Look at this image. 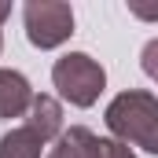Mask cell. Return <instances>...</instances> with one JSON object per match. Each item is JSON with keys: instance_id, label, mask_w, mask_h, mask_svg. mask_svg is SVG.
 Returning <instances> with one entry per match:
<instances>
[{"instance_id": "cell-1", "label": "cell", "mask_w": 158, "mask_h": 158, "mask_svg": "<svg viewBox=\"0 0 158 158\" xmlns=\"http://www.w3.org/2000/svg\"><path fill=\"white\" fill-rule=\"evenodd\" d=\"M107 129L121 143H136V147L158 155V99L140 88L114 96L107 107Z\"/></svg>"}, {"instance_id": "cell-11", "label": "cell", "mask_w": 158, "mask_h": 158, "mask_svg": "<svg viewBox=\"0 0 158 158\" xmlns=\"http://www.w3.org/2000/svg\"><path fill=\"white\" fill-rule=\"evenodd\" d=\"M7 15H11V4H4V0H0V26H4V19H7Z\"/></svg>"}, {"instance_id": "cell-9", "label": "cell", "mask_w": 158, "mask_h": 158, "mask_svg": "<svg viewBox=\"0 0 158 158\" xmlns=\"http://www.w3.org/2000/svg\"><path fill=\"white\" fill-rule=\"evenodd\" d=\"M96 158H136V155H132V147L121 143V140H99V155Z\"/></svg>"}, {"instance_id": "cell-7", "label": "cell", "mask_w": 158, "mask_h": 158, "mask_svg": "<svg viewBox=\"0 0 158 158\" xmlns=\"http://www.w3.org/2000/svg\"><path fill=\"white\" fill-rule=\"evenodd\" d=\"M40 147H44L40 136L30 132L26 125L0 136V158H40Z\"/></svg>"}, {"instance_id": "cell-6", "label": "cell", "mask_w": 158, "mask_h": 158, "mask_svg": "<svg viewBox=\"0 0 158 158\" xmlns=\"http://www.w3.org/2000/svg\"><path fill=\"white\" fill-rule=\"evenodd\" d=\"M96 155H99V136L85 125H70L63 129V136L55 140L48 158H96Z\"/></svg>"}, {"instance_id": "cell-2", "label": "cell", "mask_w": 158, "mask_h": 158, "mask_svg": "<svg viewBox=\"0 0 158 158\" xmlns=\"http://www.w3.org/2000/svg\"><path fill=\"white\" fill-rule=\"evenodd\" d=\"M52 85L59 88V96L74 107H92L99 99V92L107 88V70L85 55V52H70L63 59H55L52 66Z\"/></svg>"}, {"instance_id": "cell-3", "label": "cell", "mask_w": 158, "mask_h": 158, "mask_svg": "<svg viewBox=\"0 0 158 158\" xmlns=\"http://www.w3.org/2000/svg\"><path fill=\"white\" fill-rule=\"evenodd\" d=\"M22 22H26L30 44L48 52V48H59L63 40H70V33H74V7L63 4V0H26Z\"/></svg>"}, {"instance_id": "cell-8", "label": "cell", "mask_w": 158, "mask_h": 158, "mask_svg": "<svg viewBox=\"0 0 158 158\" xmlns=\"http://www.w3.org/2000/svg\"><path fill=\"white\" fill-rule=\"evenodd\" d=\"M140 66H143V74H147L151 81H158V37L143 44V55H140Z\"/></svg>"}, {"instance_id": "cell-10", "label": "cell", "mask_w": 158, "mask_h": 158, "mask_svg": "<svg viewBox=\"0 0 158 158\" xmlns=\"http://www.w3.org/2000/svg\"><path fill=\"white\" fill-rule=\"evenodd\" d=\"M129 11H132V15H140V19H158V11H155V7H140V4H132Z\"/></svg>"}, {"instance_id": "cell-4", "label": "cell", "mask_w": 158, "mask_h": 158, "mask_svg": "<svg viewBox=\"0 0 158 158\" xmlns=\"http://www.w3.org/2000/svg\"><path fill=\"white\" fill-rule=\"evenodd\" d=\"M33 107V88L19 70H0V121L22 118Z\"/></svg>"}, {"instance_id": "cell-12", "label": "cell", "mask_w": 158, "mask_h": 158, "mask_svg": "<svg viewBox=\"0 0 158 158\" xmlns=\"http://www.w3.org/2000/svg\"><path fill=\"white\" fill-rule=\"evenodd\" d=\"M0 48H4V37H0Z\"/></svg>"}, {"instance_id": "cell-5", "label": "cell", "mask_w": 158, "mask_h": 158, "mask_svg": "<svg viewBox=\"0 0 158 158\" xmlns=\"http://www.w3.org/2000/svg\"><path fill=\"white\" fill-rule=\"evenodd\" d=\"M26 129H30V132H37L40 143L59 140V136H63V107H59V99H55V96H44V92L33 96V107H30Z\"/></svg>"}]
</instances>
